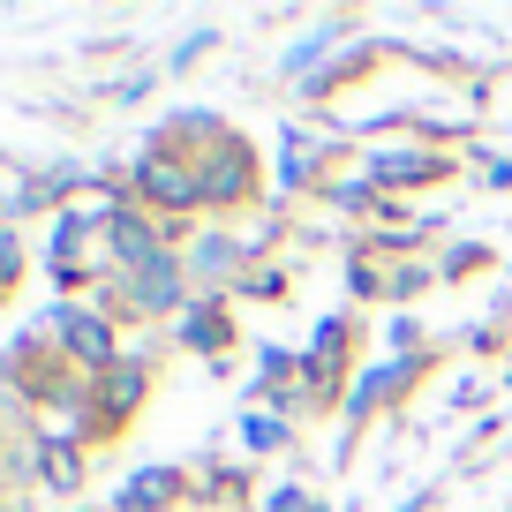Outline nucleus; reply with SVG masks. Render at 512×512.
I'll use <instances>...</instances> for the list:
<instances>
[{"instance_id":"obj_1","label":"nucleus","mask_w":512,"mask_h":512,"mask_svg":"<svg viewBox=\"0 0 512 512\" xmlns=\"http://www.w3.org/2000/svg\"><path fill=\"white\" fill-rule=\"evenodd\" d=\"M159 497H174V475H166V467H151V475H136V482L121 490V512H151Z\"/></svg>"},{"instance_id":"obj_3","label":"nucleus","mask_w":512,"mask_h":512,"mask_svg":"<svg viewBox=\"0 0 512 512\" xmlns=\"http://www.w3.org/2000/svg\"><path fill=\"white\" fill-rule=\"evenodd\" d=\"M53 324H61V332H76V347L98 354V362L113 354V339H106V324H98V317H53Z\"/></svg>"},{"instance_id":"obj_2","label":"nucleus","mask_w":512,"mask_h":512,"mask_svg":"<svg viewBox=\"0 0 512 512\" xmlns=\"http://www.w3.org/2000/svg\"><path fill=\"white\" fill-rule=\"evenodd\" d=\"M144 189L159 196V204H189V196H196V181L181 174V166H159V159H151V166H144Z\"/></svg>"}]
</instances>
